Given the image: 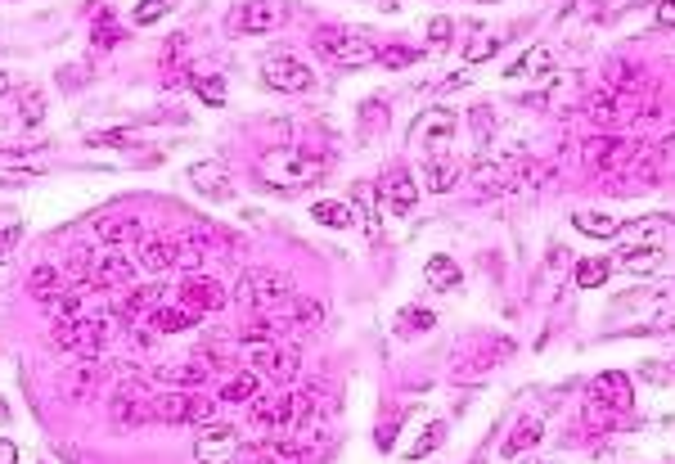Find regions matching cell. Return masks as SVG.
I'll list each match as a JSON object with an SVG mask.
<instances>
[{"instance_id":"32","label":"cell","mask_w":675,"mask_h":464,"mask_svg":"<svg viewBox=\"0 0 675 464\" xmlns=\"http://www.w3.org/2000/svg\"><path fill=\"white\" fill-rule=\"evenodd\" d=\"M45 176V163H23V158H5L0 163V190H14V185H32Z\"/></svg>"},{"instance_id":"53","label":"cell","mask_w":675,"mask_h":464,"mask_svg":"<svg viewBox=\"0 0 675 464\" xmlns=\"http://www.w3.org/2000/svg\"><path fill=\"white\" fill-rule=\"evenodd\" d=\"M0 464H18V446L0 437Z\"/></svg>"},{"instance_id":"37","label":"cell","mask_w":675,"mask_h":464,"mask_svg":"<svg viewBox=\"0 0 675 464\" xmlns=\"http://www.w3.org/2000/svg\"><path fill=\"white\" fill-rule=\"evenodd\" d=\"M261 451H266L270 464H302L306 460V446L293 442V437H270V442H261Z\"/></svg>"},{"instance_id":"8","label":"cell","mask_w":675,"mask_h":464,"mask_svg":"<svg viewBox=\"0 0 675 464\" xmlns=\"http://www.w3.org/2000/svg\"><path fill=\"white\" fill-rule=\"evenodd\" d=\"M455 113L446 109V104H437V109H423L419 118L410 122V145L423 149V158L428 154H441V149H450V140H455Z\"/></svg>"},{"instance_id":"17","label":"cell","mask_w":675,"mask_h":464,"mask_svg":"<svg viewBox=\"0 0 675 464\" xmlns=\"http://www.w3.org/2000/svg\"><path fill=\"white\" fill-rule=\"evenodd\" d=\"M180 302H185V307H198L207 316V311L230 307V289H225L221 280H212V275H194V280H185V289H180Z\"/></svg>"},{"instance_id":"23","label":"cell","mask_w":675,"mask_h":464,"mask_svg":"<svg viewBox=\"0 0 675 464\" xmlns=\"http://www.w3.org/2000/svg\"><path fill=\"white\" fill-rule=\"evenodd\" d=\"M423 280H428V289H437V293L464 289V271H459V262L455 257H446V253H437V257L423 262Z\"/></svg>"},{"instance_id":"13","label":"cell","mask_w":675,"mask_h":464,"mask_svg":"<svg viewBox=\"0 0 675 464\" xmlns=\"http://www.w3.org/2000/svg\"><path fill=\"white\" fill-rule=\"evenodd\" d=\"M149 406H153V392H149V383H140V379H122L117 383V392H113V428H135L140 419H149Z\"/></svg>"},{"instance_id":"9","label":"cell","mask_w":675,"mask_h":464,"mask_svg":"<svg viewBox=\"0 0 675 464\" xmlns=\"http://www.w3.org/2000/svg\"><path fill=\"white\" fill-rule=\"evenodd\" d=\"M581 154H585V167H590L594 176H603V181H608V176H617L621 167L639 154V145H635V140H626V136H590Z\"/></svg>"},{"instance_id":"36","label":"cell","mask_w":675,"mask_h":464,"mask_svg":"<svg viewBox=\"0 0 675 464\" xmlns=\"http://www.w3.org/2000/svg\"><path fill=\"white\" fill-rule=\"evenodd\" d=\"M608 275H612V257H585V262H576L572 280L581 289H599V284H608Z\"/></svg>"},{"instance_id":"55","label":"cell","mask_w":675,"mask_h":464,"mask_svg":"<svg viewBox=\"0 0 675 464\" xmlns=\"http://www.w3.org/2000/svg\"><path fill=\"white\" fill-rule=\"evenodd\" d=\"M522 464H536V460H522Z\"/></svg>"},{"instance_id":"15","label":"cell","mask_w":675,"mask_h":464,"mask_svg":"<svg viewBox=\"0 0 675 464\" xmlns=\"http://www.w3.org/2000/svg\"><path fill=\"white\" fill-rule=\"evenodd\" d=\"M189 185H194L203 199H216V203H225V199H234V181H230V172H225L216 158H203V163H189Z\"/></svg>"},{"instance_id":"22","label":"cell","mask_w":675,"mask_h":464,"mask_svg":"<svg viewBox=\"0 0 675 464\" xmlns=\"http://www.w3.org/2000/svg\"><path fill=\"white\" fill-rule=\"evenodd\" d=\"M423 176H428V190L432 194H446L459 185V176H464V163H459L450 149H441V154H428L423 158Z\"/></svg>"},{"instance_id":"4","label":"cell","mask_w":675,"mask_h":464,"mask_svg":"<svg viewBox=\"0 0 675 464\" xmlns=\"http://www.w3.org/2000/svg\"><path fill=\"white\" fill-rule=\"evenodd\" d=\"M293 298V275L288 271H243L234 284V307L243 311H270Z\"/></svg>"},{"instance_id":"2","label":"cell","mask_w":675,"mask_h":464,"mask_svg":"<svg viewBox=\"0 0 675 464\" xmlns=\"http://www.w3.org/2000/svg\"><path fill=\"white\" fill-rule=\"evenodd\" d=\"M243 365L270 383H288L297 374V365H302V356H297L293 343H275L266 329H248L243 334Z\"/></svg>"},{"instance_id":"56","label":"cell","mask_w":675,"mask_h":464,"mask_svg":"<svg viewBox=\"0 0 675 464\" xmlns=\"http://www.w3.org/2000/svg\"><path fill=\"white\" fill-rule=\"evenodd\" d=\"M41 464H45V460H41Z\"/></svg>"},{"instance_id":"47","label":"cell","mask_w":675,"mask_h":464,"mask_svg":"<svg viewBox=\"0 0 675 464\" xmlns=\"http://www.w3.org/2000/svg\"><path fill=\"white\" fill-rule=\"evenodd\" d=\"M194 95L203 104H212V109H221L225 104V82L221 77H203V82H194Z\"/></svg>"},{"instance_id":"34","label":"cell","mask_w":675,"mask_h":464,"mask_svg":"<svg viewBox=\"0 0 675 464\" xmlns=\"http://www.w3.org/2000/svg\"><path fill=\"white\" fill-rule=\"evenodd\" d=\"M572 226L581 230V235H590V239H617L621 221L608 217V212H572Z\"/></svg>"},{"instance_id":"11","label":"cell","mask_w":675,"mask_h":464,"mask_svg":"<svg viewBox=\"0 0 675 464\" xmlns=\"http://www.w3.org/2000/svg\"><path fill=\"white\" fill-rule=\"evenodd\" d=\"M261 82L270 86V91H284V95H306L315 91V73L302 64V59L293 55H275L261 64Z\"/></svg>"},{"instance_id":"19","label":"cell","mask_w":675,"mask_h":464,"mask_svg":"<svg viewBox=\"0 0 675 464\" xmlns=\"http://www.w3.org/2000/svg\"><path fill=\"white\" fill-rule=\"evenodd\" d=\"M95 239L104 248H122L131 239H144V221L135 212H108V217L95 221Z\"/></svg>"},{"instance_id":"3","label":"cell","mask_w":675,"mask_h":464,"mask_svg":"<svg viewBox=\"0 0 675 464\" xmlns=\"http://www.w3.org/2000/svg\"><path fill=\"white\" fill-rule=\"evenodd\" d=\"M315 55H324L333 68H369V64H378V50H374V41L369 37H360L356 28H320L315 32Z\"/></svg>"},{"instance_id":"1","label":"cell","mask_w":675,"mask_h":464,"mask_svg":"<svg viewBox=\"0 0 675 464\" xmlns=\"http://www.w3.org/2000/svg\"><path fill=\"white\" fill-rule=\"evenodd\" d=\"M257 176H261L266 190L297 194V190H311V185L324 181V158L306 154V149H270V154L257 163Z\"/></svg>"},{"instance_id":"50","label":"cell","mask_w":675,"mask_h":464,"mask_svg":"<svg viewBox=\"0 0 675 464\" xmlns=\"http://www.w3.org/2000/svg\"><path fill=\"white\" fill-rule=\"evenodd\" d=\"M396 329H410V334H419V329H432V311H401V320H396Z\"/></svg>"},{"instance_id":"7","label":"cell","mask_w":675,"mask_h":464,"mask_svg":"<svg viewBox=\"0 0 675 464\" xmlns=\"http://www.w3.org/2000/svg\"><path fill=\"white\" fill-rule=\"evenodd\" d=\"M149 419H158V424H207V419H212V401H207L203 392L167 388L153 397Z\"/></svg>"},{"instance_id":"44","label":"cell","mask_w":675,"mask_h":464,"mask_svg":"<svg viewBox=\"0 0 675 464\" xmlns=\"http://www.w3.org/2000/svg\"><path fill=\"white\" fill-rule=\"evenodd\" d=\"M419 50L414 46H387V50H378V64L383 68H410V64H419Z\"/></svg>"},{"instance_id":"42","label":"cell","mask_w":675,"mask_h":464,"mask_svg":"<svg viewBox=\"0 0 675 464\" xmlns=\"http://www.w3.org/2000/svg\"><path fill=\"white\" fill-rule=\"evenodd\" d=\"M117 46V28H113V14H99L95 19V32H90V50H95V55H104V50H113Z\"/></svg>"},{"instance_id":"48","label":"cell","mask_w":675,"mask_h":464,"mask_svg":"<svg viewBox=\"0 0 675 464\" xmlns=\"http://www.w3.org/2000/svg\"><path fill=\"white\" fill-rule=\"evenodd\" d=\"M360 122H365V131H387V104L378 100V104H360Z\"/></svg>"},{"instance_id":"52","label":"cell","mask_w":675,"mask_h":464,"mask_svg":"<svg viewBox=\"0 0 675 464\" xmlns=\"http://www.w3.org/2000/svg\"><path fill=\"white\" fill-rule=\"evenodd\" d=\"M653 23H657V28H675V0H657V5H653Z\"/></svg>"},{"instance_id":"38","label":"cell","mask_w":675,"mask_h":464,"mask_svg":"<svg viewBox=\"0 0 675 464\" xmlns=\"http://www.w3.org/2000/svg\"><path fill=\"white\" fill-rule=\"evenodd\" d=\"M176 5H180V0H140V5L131 10V23H135V28H153V23L167 19Z\"/></svg>"},{"instance_id":"43","label":"cell","mask_w":675,"mask_h":464,"mask_svg":"<svg viewBox=\"0 0 675 464\" xmlns=\"http://www.w3.org/2000/svg\"><path fill=\"white\" fill-rule=\"evenodd\" d=\"M468 122H473V136H477V145H491V136H495V109L491 104H477L473 113H468Z\"/></svg>"},{"instance_id":"39","label":"cell","mask_w":675,"mask_h":464,"mask_svg":"<svg viewBox=\"0 0 675 464\" xmlns=\"http://www.w3.org/2000/svg\"><path fill=\"white\" fill-rule=\"evenodd\" d=\"M441 442H446V419H432V424H428V428H423V433H419V442H414V446H410V451H405V455H410V460H428V455L437 451Z\"/></svg>"},{"instance_id":"26","label":"cell","mask_w":675,"mask_h":464,"mask_svg":"<svg viewBox=\"0 0 675 464\" xmlns=\"http://www.w3.org/2000/svg\"><path fill=\"white\" fill-rule=\"evenodd\" d=\"M261 383H266V379H261V374H252L248 365H243V370H230V374H225V383H221V401H225V406L252 401L261 392Z\"/></svg>"},{"instance_id":"21","label":"cell","mask_w":675,"mask_h":464,"mask_svg":"<svg viewBox=\"0 0 675 464\" xmlns=\"http://www.w3.org/2000/svg\"><path fill=\"white\" fill-rule=\"evenodd\" d=\"M212 379V370H207L203 361H176V365H158L153 370V383H167V388H185V392H198L203 383Z\"/></svg>"},{"instance_id":"45","label":"cell","mask_w":675,"mask_h":464,"mask_svg":"<svg viewBox=\"0 0 675 464\" xmlns=\"http://www.w3.org/2000/svg\"><path fill=\"white\" fill-rule=\"evenodd\" d=\"M86 145L90 149H122V145H140V136L135 131H95V136H86Z\"/></svg>"},{"instance_id":"46","label":"cell","mask_w":675,"mask_h":464,"mask_svg":"<svg viewBox=\"0 0 675 464\" xmlns=\"http://www.w3.org/2000/svg\"><path fill=\"white\" fill-rule=\"evenodd\" d=\"M288 307H293V311H288V325H297V329L315 325V320L324 316V307H320V302H311V298H306V302H288Z\"/></svg>"},{"instance_id":"29","label":"cell","mask_w":675,"mask_h":464,"mask_svg":"<svg viewBox=\"0 0 675 464\" xmlns=\"http://www.w3.org/2000/svg\"><path fill=\"white\" fill-rule=\"evenodd\" d=\"M63 284H68V275H63L59 266H36V271L27 275V293H32L36 302H54V298H63Z\"/></svg>"},{"instance_id":"14","label":"cell","mask_w":675,"mask_h":464,"mask_svg":"<svg viewBox=\"0 0 675 464\" xmlns=\"http://www.w3.org/2000/svg\"><path fill=\"white\" fill-rule=\"evenodd\" d=\"M140 280V262L122 253V248H108V257L95 262V275H90V289H131Z\"/></svg>"},{"instance_id":"31","label":"cell","mask_w":675,"mask_h":464,"mask_svg":"<svg viewBox=\"0 0 675 464\" xmlns=\"http://www.w3.org/2000/svg\"><path fill=\"white\" fill-rule=\"evenodd\" d=\"M158 302H162V280H158V284H144V289H135V293H131V302H126V307L117 311L122 329H131L140 316H149V311L158 307Z\"/></svg>"},{"instance_id":"6","label":"cell","mask_w":675,"mask_h":464,"mask_svg":"<svg viewBox=\"0 0 675 464\" xmlns=\"http://www.w3.org/2000/svg\"><path fill=\"white\" fill-rule=\"evenodd\" d=\"M293 19V5L288 0H243L239 10L230 14V32L239 37H261V32H279Z\"/></svg>"},{"instance_id":"33","label":"cell","mask_w":675,"mask_h":464,"mask_svg":"<svg viewBox=\"0 0 675 464\" xmlns=\"http://www.w3.org/2000/svg\"><path fill=\"white\" fill-rule=\"evenodd\" d=\"M95 388H99V365H95V356H90V361H81L77 370L68 374L63 392H68L72 401H86V397H95Z\"/></svg>"},{"instance_id":"16","label":"cell","mask_w":675,"mask_h":464,"mask_svg":"<svg viewBox=\"0 0 675 464\" xmlns=\"http://www.w3.org/2000/svg\"><path fill=\"white\" fill-rule=\"evenodd\" d=\"M594 401H603V406L617 410V415H630V406H635V383H630V374L626 370L594 374Z\"/></svg>"},{"instance_id":"51","label":"cell","mask_w":675,"mask_h":464,"mask_svg":"<svg viewBox=\"0 0 675 464\" xmlns=\"http://www.w3.org/2000/svg\"><path fill=\"white\" fill-rule=\"evenodd\" d=\"M234 464H270L266 451H261V442H243L239 451H234Z\"/></svg>"},{"instance_id":"30","label":"cell","mask_w":675,"mask_h":464,"mask_svg":"<svg viewBox=\"0 0 675 464\" xmlns=\"http://www.w3.org/2000/svg\"><path fill=\"white\" fill-rule=\"evenodd\" d=\"M14 100H18V127H23V131L41 127V122H45V91H41V86H18Z\"/></svg>"},{"instance_id":"40","label":"cell","mask_w":675,"mask_h":464,"mask_svg":"<svg viewBox=\"0 0 675 464\" xmlns=\"http://www.w3.org/2000/svg\"><path fill=\"white\" fill-rule=\"evenodd\" d=\"M50 307H54V320H59V325H72V320L90 316V311H86V293H81V289H72V293H63V298H54Z\"/></svg>"},{"instance_id":"20","label":"cell","mask_w":675,"mask_h":464,"mask_svg":"<svg viewBox=\"0 0 675 464\" xmlns=\"http://www.w3.org/2000/svg\"><path fill=\"white\" fill-rule=\"evenodd\" d=\"M176 262H180V244L171 235H144L140 239V271L162 275V271H176Z\"/></svg>"},{"instance_id":"5","label":"cell","mask_w":675,"mask_h":464,"mask_svg":"<svg viewBox=\"0 0 675 464\" xmlns=\"http://www.w3.org/2000/svg\"><path fill=\"white\" fill-rule=\"evenodd\" d=\"M122 325L117 311H95V316H81L72 325H59L54 334V352H81V356H99L113 338V329Z\"/></svg>"},{"instance_id":"54","label":"cell","mask_w":675,"mask_h":464,"mask_svg":"<svg viewBox=\"0 0 675 464\" xmlns=\"http://www.w3.org/2000/svg\"><path fill=\"white\" fill-rule=\"evenodd\" d=\"M9 91H14V86H9V77H0V95H9Z\"/></svg>"},{"instance_id":"41","label":"cell","mask_w":675,"mask_h":464,"mask_svg":"<svg viewBox=\"0 0 675 464\" xmlns=\"http://www.w3.org/2000/svg\"><path fill=\"white\" fill-rule=\"evenodd\" d=\"M423 37H428V50H432V55H446V50H450V41H455V23H450V19H441V14H437V19H428Z\"/></svg>"},{"instance_id":"18","label":"cell","mask_w":675,"mask_h":464,"mask_svg":"<svg viewBox=\"0 0 675 464\" xmlns=\"http://www.w3.org/2000/svg\"><path fill=\"white\" fill-rule=\"evenodd\" d=\"M671 230H675V217H662V212H653V217L626 221V226L617 230V239H621V248H648V244H662Z\"/></svg>"},{"instance_id":"12","label":"cell","mask_w":675,"mask_h":464,"mask_svg":"<svg viewBox=\"0 0 675 464\" xmlns=\"http://www.w3.org/2000/svg\"><path fill=\"white\" fill-rule=\"evenodd\" d=\"M378 199L387 203V212H396V217H410L414 208H419V181L410 176V167H387L383 176H378Z\"/></svg>"},{"instance_id":"24","label":"cell","mask_w":675,"mask_h":464,"mask_svg":"<svg viewBox=\"0 0 675 464\" xmlns=\"http://www.w3.org/2000/svg\"><path fill=\"white\" fill-rule=\"evenodd\" d=\"M198 320H203V311L185 307V302H180V307H153L149 311V325L158 329V334H180V329H194Z\"/></svg>"},{"instance_id":"27","label":"cell","mask_w":675,"mask_h":464,"mask_svg":"<svg viewBox=\"0 0 675 464\" xmlns=\"http://www.w3.org/2000/svg\"><path fill=\"white\" fill-rule=\"evenodd\" d=\"M351 194H356V199H351V212L360 217V230H365V239L374 244V239L383 235V221H378V203H374V199H378V190H369V185H356Z\"/></svg>"},{"instance_id":"10","label":"cell","mask_w":675,"mask_h":464,"mask_svg":"<svg viewBox=\"0 0 675 464\" xmlns=\"http://www.w3.org/2000/svg\"><path fill=\"white\" fill-rule=\"evenodd\" d=\"M239 428L225 424V419H207L198 424L194 437V460L198 464H234V451H239Z\"/></svg>"},{"instance_id":"28","label":"cell","mask_w":675,"mask_h":464,"mask_svg":"<svg viewBox=\"0 0 675 464\" xmlns=\"http://www.w3.org/2000/svg\"><path fill=\"white\" fill-rule=\"evenodd\" d=\"M558 64V55L549 46H531L522 59H513V64H504V77H540V73H549V68Z\"/></svg>"},{"instance_id":"25","label":"cell","mask_w":675,"mask_h":464,"mask_svg":"<svg viewBox=\"0 0 675 464\" xmlns=\"http://www.w3.org/2000/svg\"><path fill=\"white\" fill-rule=\"evenodd\" d=\"M540 437H545V419H540V415L518 419V424L509 428V437H504V455H509V460H518V455H522V451H531V446H536Z\"/></svg>"},{"instance_id":"35","label":"cell","mask_w":675,"mask_h":464,"mask_svg":"<svg viewBox=\"0 0 675 464\" xmlns=\"http://www.w3.org/2000/svg\"><path fill=\"white\" fill-rule=\"evenodd\" d=\"M311 217L320 221V226H329V230H347V226H356V212H351V199H324V203H315L311 208Z\"/></svg>"},{"instance_id":"49","label":"cell","mask_w":675,"mask_h":464,"mask_svg":"<svg viewBox=\"0 0 675 464\" xmlns=\"http://www.w3.org/2000/svg\"><path fill=\"white\" fill-rule=\"evenodd\" d=\"M500 41H504V37H486V41H468L464 59H468V64H486V59H491V55H495V50H500Z\"/></svg>"}]
</instances>
